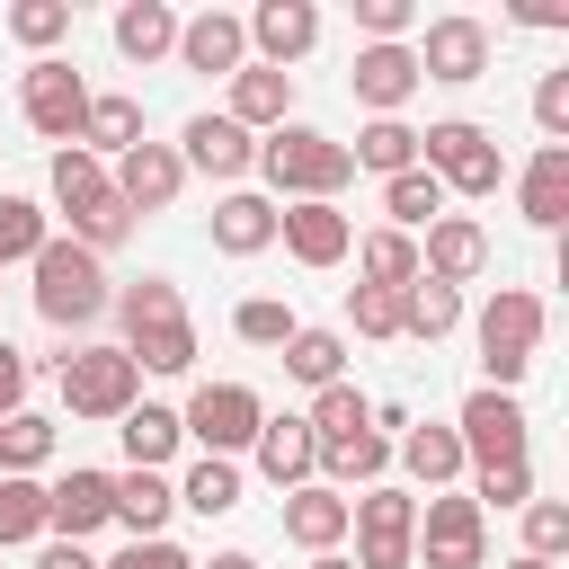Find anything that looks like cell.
<instances>
[{
    "label": "cell",
    "instance_id": "obj_1",
    "mask_svg": "<svg viewBox=\"0 0 569 569\" xmlns=\"http://www.w3.org/2000/svg\"><path fill=\"white\" fill-rule=\"evenodd\" d=\"M258 178L276 187V204H338V187L356 178V160L320 124H276V133H258Z\"/></svg>",
    "mask_w": 569,
    "mask_h": 569
},
{
    "label": "cell",
    "instance_id": "obj_2",
    "mask_svg": "<svg viewBox=\"0 0 569 569\" xmlns=\"http://www.w3.org/2000/svg\"><path fill=\"white\" fill-rule=\"evenodd\" d=\"M107 302H116L124 356H133L142 373H187V365H196V320H187V302H178L169 276H133V284L107 293Z\"/></svg>",
    "mask_w": 569,
    "mask_h": 569
},
{
    "label": "cell",
    "instance_id": "obj_3",
    "mask_svg": "<svg viewBox=\"0 0 569 569\" xmlns=\"http://www.w3.org/2000/svg\"><path fill=\"white\" fill-rule=\"evenodd\" d=\"M542 329H551V302H542L533 284H498V293L480 302L471 338H480V373H489V391H516V382L533 373Z\"/></svg>",
    "mask_w": 569,
    "mask_h": 569
},
{
    "label": "cell",
    "instance_id": "obj_4",
    "mask_svg": "<svg viewBox=\"0 0 569 569\" xmlns=\"http://www.w3.org/2000/svg\"><path fill=\"white\" fill-rule=\"evenodd\" d=\"M53 204H62V222H71L62 240H80L89 258H107V249L133 231V213L116 204V178H107V160H89L80 142H62V151H53Z\"/></svg>",
    "mask_w": 569,
    "mask_h": 569
},
{
    "label": "cell",
    "instance_id": "obj_5",
    "mask_svg": "<svg viewBox=\"0 0 569 569\" xmlns=\"http://www.w3.org/2000/svg\"><path fill=\"white\" fill-rule=\"evenodd\" d=\"M418 169H427L445 196H471V204L507 187V151H498V133H489V124H471V116L427 124V133H418Z\"/></svg>",
    "mask_w": 569,
    "mask_h": 569
},
{
    "label": "cell",
    "instance_id": "obj_6",
    "mask_svg": "<svg viewBox=\"0 0 569 569\" xmlns=\"http://www.w3.org/2000/svg\"><path fill=\"white\" fill-rule=\"evenodd\" d=\"M27 267H36V311H44V329H89V320L107 311V258H89L80 240H44Z\"/></svg>",
    "mask_w": 569,
    "mask_h": 569
},
{
    "label": "cell",
    "instance_id": "obj_7",
    "mask_svg": "<svg viewBox=\"0 0 569 569\" xmlns=\"http://www.w3.org/2000/svg\"><path fill=\"white\" fill-rule=\"evenodd\" d=\"M53 373H62V409L89 418V427H116V418L142 400V365H133L124 347H71Z\"/></svg>",
    "mask_w": 569,
    "mask_h": 569
},
{
    "label": "cell",
    "instance_id": "obj_8",
    "mask_svg": "<svg viewBox=\"0 0 569 569\" xmlns=\"http://www.w3.org/2000/svg\"><path fill=\"white\" fill-rule=\"evenodd\" d=\"M347 533H356V551H347L356 569H409L418 560V498L373 480V489L347 498Z\"/></svg>",
    "mask_w": 569,
    "mask_h": 569
},
{
    "label": "cell",
    "instance_id": "obj_9",
    "mask_svg": "<svg viewBox=\"0 0 569 569\" xmlns=\"http://www.w3.org/2000/svg\"><path fill=\"white\" fill-rule=\"evenodd\" d=\"M258 427H267V400H258L249 382H196V391H187V409H178V436H187V445H204L213 462H240Z\"/></svg>",
    "mask_w": 569,
    "mask_h": 569
},
{
    "label": "cell",
    "instance_id": "obj_10",
    "mask_svg": "<svg viewBox=\"0 0 569 569\" xmlns=\"http://www.w3.org/2000/svg\"><path fill=\"white\" fill-rule=\"evenodd\" d=\"M409 569H489V516L471 507V489H427Z\"/></svg>",
    "mask_w": 569,
    "mask_h": 569
},
{
    "label": "cell",
    "instance_id": "obj_11",
    "mask_svg": "<svg viewBox=\"0 0 569 569\" xmlns=\"http://www.w3.org/2000/svg\"><path fill=\"white\" fill-rule=\"evenodd\" d=\"M18 116H27L44 142H80V116H89V80H80L62 53H44V62H27V80H18Z\"/></svg>",
    "mask_w": 569,
    "mask_h": 569
},
{
    "label": "cell",
    "instance_id": "obj_12",
    "mask_svg": "<svg viewBox=\"0 0 569 569\" xmlns=\"http://www.w3.org/2000/svg\"><path fill=\"white\" fill-rule=\"evenodd\" d=\"M453 436H462V462H471V471H489V462H525V400L480 382V391L453 409Z\"/></svg>",
    "mask_w": 569,
    "mask_h": 569
},
{
    "label": "cell",
    "instance_id": "obj_13",
    "mask_svg": "<svg viewBox=\"0 0 569 569\" xmlns=\"http://www.w3.org/2000/svg\"><path fill=\"white\" fill-rule=\"evenodd\" d=\"M409 53H418V80H445V89H471V80L489 71V27H480L471 9H453V18H427V36H418Z\"/></svg>",
    "mask_w": 569,
    "mask_h": 569
},
{
    "label": "cell",
    "instance_id": "obj_14",
    "mask_svg": "<svg viewBox=\"0 0 569 569\" xmlns=\"http://www.w3.org/2000/svg\"><path fill=\"white\" fill-rule=\"evenodd\" d=\"M107 178H116V204L142 222V213H169V204H178L187 160H178V142H133L124 160H107Z\"/></svg>",
    "mask_w": 569,
    "mask_h": 569
},
{
    "label": "cell",
    "instance_id": "obj_15",
    "mask_svg": "<svg viewBox=\"0 0 569 569\" xmlns=\"http://www.w3.org/2000/svg\"><path fill=\"white\" fill-rule=\"evenodd\" d=\"M240 36H249V62L293 71V62L320 44V9H311V0H258V9L240 18Z\"/></svg>",
    "mask_w": 569,
    "mask_h": 569
},
{
    "label": "cell",
    "instance_id": "obj_16",
    "mask_svg": "<svg viewBox=\"0 0 569 569\" xmlns=\"http://www.w3.org/2000/svg\"><path fill=\"white\" fill-rule=\"evenodd\" d=\"M347 89H356V107H365V116H400L427 80H418V53H409V44H356Z\"/></svg>",
    "mask_w": 569,
    "mask_h": 569
},
{
    "label": "cell",
    "instance_id": "obj_17",
    "mask_svg": "<svg viewBox=\"0 0 569 569\" xmlns=\"http://www.w3.org/2000/svg\"><path fill=\"white\" fill-rule=\"evenodd\" d=\"M178 160H187L196 178H222V187H240V178L258 169V133H240V124L213 107V116H187V133H178Z\"/></svg>",
    "mask_w": 569,
    "mask_h": 569
},
{
    "label": "cell",
    "instance_id": "obj_18",
    "mask_svg": "<svg viewBox=\"0 0 569 569\" xmlns=\"http://www.w3.org/2000/svg\"><path fill=\"white\" fill-rule=\"evenodd\" d=\"M98 525H116L107 471H62V480H44V542H89Z\"/></svg>",
    "mask_w": 569,
    "mask_h": 569
},
{
    "label": "cell",
    "instance_id": "obj_19",
    "mask_svg": "<svg viewBox=\"0 0 569 569\" xmlns=\"http://www.w3.org/2000/svg\"><path fill=\"white\" fill-rule=\"evenodd\" d=\"M249 62V36H240V9H196L178 18V71H204V80H231Z\"/></svg>",
    "mask_w": 569,
    "mask_h": 569
},
{
    "label": "cell",
    "instance_id": "obj_20",
    "mask_svg": "<svg viewBox=\"0 0 569 569\" xmlns=\"http://www.w3.org/2000/svg\"><path fill=\"white\" fill-rule=\"evenodd\" d=\"M276 240L302 258V267H347L356 258V222L338 204H276Z\"/></svg>",
    "mask_w": 569,
    "mask_h": 569
},
{
    "label": "cell",
    "instance_id": "obj_21",
    "mask_svg": "<svg viewBox=\"0 0 569 569\" xmlns=\"http://www.w3.org/2000/svg\"><path fill=\"white\" fill-rule=\"evenodd\" d=\"M489 267V231L471 222V213H436L427 231H418V276H436V284H471Z\"/></svg>",
    "mask_w": 569,
    "mask_h": 569
},
{
    "label": "cell",
    "instance_id": "obj_22",
    "mask_svg": "<svg viewBox=\"0 0 569 569\" xmlns=\"http://www.w3.org/2000/svg\"><path fill=\"white\" fill-rule=\"evenodd\" d=\"M249 462H258V480L302 489V480H320V436L302 427V409H284V418H267V427L249 436Z\"/></svg>",
    "mask_w": 569,
    "mask_h": 569
},
{
    "label": "cell",
    "instance_id": "obj_23",
    "mask_svg": "<svg viewBox=\"0 0 569 569\" xmlns=\"http://www.w3.org/2000/svg\"><path fill=\"white\" fill-rule=\"evenodd\" d=\"M240 133H276L293 124V71H267V62H240L231 71V107H222Z\"/></svg>",
    "mask_w": 569,
    "mask_h": 569
},
{
    "label": "cell",
    "instance_id": "obj_24",
    "mask_svg": "<svg viewBox=\"0 0 569 569\" xmlns=\"http://www.w3.org/2000/svg\"><path fill=\"white\" fill-rule=\"evenodd\" d=\"M516 213L533 231H560L569 222V142H542L525 169H516Z\"/></svg>",
    "mask_w": 569,
    "mask_h": 569
},
{
    "label": "cell",
    "instance_id": "obj_25",
    "mask_svg": "<svg viewBox=\"0 0 569 569\" xmlns=\"http://www.w3.org/2000/svg\"><path fill=\"white\" fill-rule=\"evenodd\" d=\"M213 249H222V258H258V249H276V196L222 187V196H213Z\"/></svg>",
    "mask_w": 569,
    "mask_h": 569
},
{
    "label": "cell",
    "instance_id": "obj_26",
    "mask_svg": "<svg viewBox=\"0 0 569 569\" xmlns=\"http://www.w3.org/2000/svg\"><path fill=\"white\" fill-rule=\"evenodd\" d=\"M107 489H116V525H124L133 542L169 533V516H178V480H169V471H107Z\"/></svg>",
    "mask_w": 569,
    "mask_h": 569
},
{
    "label": "cell",
    "instance_id": "obj_27",
    "mask_svg": "<svg viewBox=\"0 0 569 569\" xmlns=\"http://www.w3.org/2000/svg\"><path fill=\"white\" fill-rule=\"evenodd\" d=\"M284 542L293 551H338L347 542V498L338 489H320V480H302V489H284Z\"/></svg>",
    "mask_w": 569,
    "mask_h": 569
},
{
    "label": "cell",
    "instance_id": "obj_28",
    "mask_svg": "<svg viewBox=\"0 0 569 569\" xmlns=\"http://www.w3.org/2000/svg\"><path fill=\"white\" fill-rule=\"evenodd\" d=\"M391 462H400V471H409L418 489H453V480L471 471V462H462V436H453V427H400V436H391Z\"/></svg>",
    "mask_w": 569,
    "mask_h": 569
},
{
    "label": "cell",
    "instance_id": "obj_29",
    "mask_svg": "<svg viewBox=\"0 0 569 569\" xmlns=\"http://www.w3.org/2000/svg\"><path fill=\"white\" fill-rule=\"evenodd\" d=\"M133 142H142V98H124V89H89L80 151H89V160H124Z\"/></svg>",
    "mask_w": 569,
    "mask_h": 569
},
{
    "label": "cell",
    "instance_id": "obj_30",
    "mask_svg": "<svg viewBox=\"0 0 569 569\" xmlns=\"http://www.w3.org/2000/svg\"><path fill=\"white\" fill-rule=\"evenodd\" d=\"M116 436H124V471H169V453L187 445L178 436V409H160V400H133L116 418Z\"/></svg>",
    "mask_w": 569,
    "mask_h": 569
},
{
    "label": "cell",
    "instance_id": "obj_31",
    "mask_svg": "<svg viewBox=\"0 0 569 569\" xmlns=\"http://www.w3.org/2000/svg\"><path fill=\"white\" fill-rule=\"evenodd\" d=\"M116 53L124 62H169L178 53V9L169 0H124L116 9Z\"/></svg>",
    "mask_w": 569,
    "mask_h": 569
},
{
    "label": "cell",
    "instance_id": "obj_32",
    "mask_svg": "<svg viewBox=\"0 0 569 569\" xmlns=\"http://www.w3.org/2000/svg\"><path fill=\"white\" fill-rule=\"evenodd\" d=\"M453 329H462V284H436V276L400 284V338L436 347V338H453Z\"/></svg>",
    "mask_w": 569,
    "mask_h": 569
},
{
    "label": "cell",
    "instance_id": "obj_33",
    "mask_svg": "<svg viewBox=\"0 0 569 569\" xmlns=\"http://www.w3.org/2000/svg\"><path fill=\"white\" fill-rule=\"evenodd\" d=\"M347 160H356V169H373V178H400V169H418V124L373 116V124L347 142Z\"/></svg>",
    "mask_w": 569,
    "mask_h": 569
},
{
    "label": "cell",
    "instance_id": "obj_34",
    "mask_svg": "<svg viewBox=\"0 0 569 569\" xmlns=\"http://www.w3.org/2000/svg\"><path fill=\"white\" fill-rule=\"evenodd\" d=\"M356 284H391V293H400V284H418V240H409V231H391V222H382V231H365V240H356Z\"/></svg>",
    "mask_w": 569,
    "mask_h": 569
},
{
    "label": "cell",
    "instance_id": "obj_35",
    "mask_svg": "<svg viewBox=\"0 0 569 569\" xmlns=\"http://www.w3.org/2000/svg\"><path fill=\"white\" fill-rule=\"evenodd\" d=\"M276 356H284V373H293V382H311V391L347 382V338H338V329H293Z\"/></svg>",
    "mask_w": 569,
    "mask_h": 569
},
{
    "label": "cell",
    "instance_id": "obj_36",
    "mask_svg": "<svg viewBox=\"0 0 569 569\" xmlns=\"http://www.w3.org/2000/svg\"><path fill=\"white\" fill-rule=\"evenodd\" d=\"M302 427H311L320 445H347V436H365V427H373V400H365L356 382H329V391H311Z\"/></svg>",
    "mask_w": 569,
    "mask_h": 569
},
{
    "label": "cell",
    "instance_id": "obj_37",
    "mask_svg": "<svg viewBox=\"0 0 569 569\" xmlns=\"http://www.w3.org/2000/svg\"><path fill=\"white\" fill-rule=\"evenodd\" d=\"M382 213H391V231H427L436 213H445V187L427 178V169H400V178H382Z\"/></svg>",
    "mask_w": 569,
    "mask_h": 569
},
{
    "label": "cell",
    "instance_id": "obj_38",
    "mask_svg": "<svg viewBox=\"0 0 569 569\" xmlns=\"http://www.w3.org/2000/svg\"><path fill=\"white\" fill-rule=\"evenodd\" d=\"M44 462H53V418H44V409H18V418H0V471L36 480Z\"/></svg>",
    "mask_w": 569,
    "mask_h": 569
},
{
    "label": "cell",
    "instance_id": "obj_39",
    "mask_svg": "<svg viewBox=\"0 0 569 569\" xmlns=\"http://www.w3.org/2000/svg\"><path fill=\"white\" fill-rule=\"evenodd\" d=\"M18 542H44V480L0 471V551H18Z\"/></svg>",
    "mask_w": 569,
    "mask_h": 569
},
{
    "label": "cell",
    "instance_id": "obj_40",
    "mask_svg": "<svg viewBox=\"0 0 569 569\" xmlns=\"http://www.w3.org/2000/svg\"><path fill=\"white\" fill-rule=\"evenodd\" d=\"M44 240H53V231H44V204H36V196H0V276L27 267Z\"/></svg>",
    "mask_w": 569,
    "mask_h": 569
},
{
    "label": "cell",
    "instance_id": "obj_41",
    "mask_svg": "<svg viewBox=\"0 0 569 569\" xmlns=\"http://www.w3.org/2000/svg\"><path fill=\"white\" fill-rule=\"evenodd\" d=\"M178 507H196V516H231V507H240V462H213V453H204V462L178 480Z\"/></svg>",
    "mask_w": 569,
    "mask_h": 569
},
{
    "label": "cell",
    "instance_id": "obj_42",
    "mask_svg": "<svg viewBox=\"0 0 569 569\" xmlns=\"http://www.w3.org/2000/svg\"><path fill=\"white\" fill-rule=\"evenodd\" d=\"M9 36H18V44L44 62V53L71 36V0H18V9H9Z\"/></svg>",
    "mask_w": 569,
    "mask_h": 569
},
{
    "label": "cell",
    "instance_id": "obj_43",
    "mask_svg": "<svg viewBox=\"0 0 569 569\" xmlns=\"http://www.w3.org/2000/svg\"><path fill=\"white\" fill-rule=\"evenodd\" d=\"M293 329H302V320H293V311H284L276 293H249V302L231 311V338H240V347H284Z\"/></svg>",
    "mask_w": 569,
    "mask_h": 569
},
{
    "label": "cell",
    "instance_id": "obj_44",
    "mask_svg": "<svg viewBox=\"0 0 569 569\" xmlns=\"http://www.w3.org/2000/svg\"><path fill=\"white\" fill-rule=\"evenodd\" d=\"M516 516H525V560H551V569H560V551H569V507H560V498H525Z\"/></svg>",
    "mask_w": 569,
    "mask_h": 569
},
{
    "label": "cell",
    "instance_id": "obj_45",
    "mask_svg": "<svg viewBox=\"0 0 569 569\" xmlns=\"http://www.w3.org/2000/svg\"><path fill=\"white\" fill-rule=\"evenodd\" d=\"M347 329L356 338H400V293L391 284H347Z\"/></svg>",
    "mask_w": 569,
    "mask_h": 569
},
{
    "label": "cell",
    "instance_id": "obj_46",
    "mask_svg": "<svg viewBox=\"0 0 569 569\" xmlns=\"http://www.w3.org/2000/svg\"><path fill=\"white\" fill-rule=\"evenodd\" d=\"M533 498V462H489V471H471V507L489 516V507H525Z\"/></svg>",
    "mask_w": 569,
    "mask_h": 569
},
{
    "label": "cell",
    "instance_id": "obj_47",
    "mask_svg": "<svg viewBox=\"0 0 569 569\" xmlns=\"http://www.w3.org/2000/svg\"><path fill=\"white\" fill-rule=\"evenodd\" d=\"M356 27H365V44H409L418 9L409 0H356Z\"/></svg>",
    "mask_w": 569,
    "mask_h": 569
},
{
    "label": "cell",
    "instance_id": "obj_48",
    "mask_svg": "<svg viewBox=\"0 0 569 569\" xmlns=\"http://www.w3.org/2000/svg\"><path fill=\"white\" fill-rule=\"evenodd\" d=\"M533 124H542V142H569V71L533 80Z\"/></svg>",
    "mask_w": 569,
    "mask_h": 569
},
{
    "label": "cell",
    "instance_id": "obj_49",
    "mask_svg": "<svg viewBox=\"0 0 569 569\" xmlns=\"http://www.w3.org/2000/svg\"><path fill=\"white\" fill-rule=\"evenodd\" d=\"M98 569H196V551H178L169 533H151V542H124V551L98 560Z\"/></svg>",
    "mask_w": 569,
    "mask_h": 569
},
{
    "label": "cell",
    "instance_id": "obj_50",
    "mask_svg": "<svg viewBox=\"0 0 569 569\" xmlns=\"http://www.w3.org/2000/svg\"><path fill=\"white\" fill-rule=\"evenodd\" d=\"M18 409H27V356L0 338V418H18Z\"/></svg>",
    "mask_w": 569,
    "mask_h": 569
},
{
    "label": "cell",
    "instance_id": "obj_51",
    "mask_svg": "<svg viewBox=\"0 0 569 569\" xmlns=\"http://www.w3.org/2000/svg\"><path fill=\"white\" fill-rule=\"evenodd\" d=\"M36 569H98V560H89V542H44Z\"/></svg>",
    "mask_w": 569,
    "mask_h": 569
},
{
    "label": "cell",
    "instance_id": "obj_52",
    "mask_svg": "<svg viewBox=\"0 0 569 569\" xmlns=\"http://www.w3.org/2000/svg\"><path fill=\"white\" fill-rule=\"evenodd\" d=\"M196 569H258V551H213V560H196Z\"/></svg>",
    "mask_w": 569,
    "mask_h": 569
},
{
    "label": "cell",
    "instance_id": "obj_53",
    "mask_svg": "<svg viewBox=\"0 0 569 569\" xmlns=\"http://www.w3.org/2000/svg\"><path fill=\"white\" fill-rule=\"evenodd\" d=\"M311 569H356V560H347V551H320V560H311Z\"/></svg>",
    "mask_w": 569,
    "mask_h": 569
},
{
    "label": "cell",
    "instance_id": "obj_54",
    "mask_svg": "<svg viewBox=\"0 0 569 569\" xmlns=\"http://www.w3.org/2000/svg\"><path fill=\"white\" fill-rule=\"evenodd\" d=\"M507 569H551V560H525V551H516V560H507Z\"/></svg>",
    "mask_w": 569,
    "mask_h": 569
}]
</instances>
